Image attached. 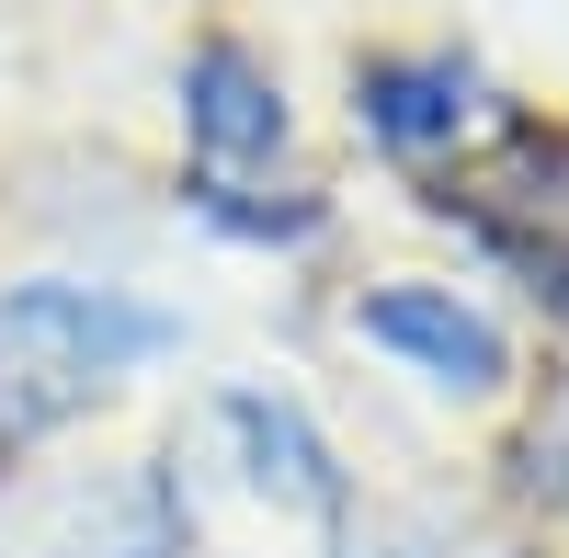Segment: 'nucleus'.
<instances>
[{"mask_svg": "<svg viewBox=\"0 0 569 558\" xmlns=\"http://www.w3.org/2000/svg\"><path fill=\"white\" fill-rule=\"evenodd\" d=\"M353 331L376 342V353H399L410 377H433V388H456V399H490L501 377H512V353H501V331L479 308H467L456 286H376L365 308H353Z\"/></svg>", "mask_w": 569, "mask_h": 558, "instance_id": "2", "label": "nucleus"}, {"mask_svg": "<svg viewBox=\"0 0 569 558\" xmlns=\"http://www.w3.org/2000/svg\"><path fill=\"white\" fill-rule=\"evenodd\" d=\"M171 342L160 308H137L114 286H69V273H34V286H0V434L34 445L80 422L126 365H149Z\"/></svg>", "mask_w": 569, "mask_h": 558, "instance_id": "1", "label": "nucleus"}, {"mask_svg": "<svg viewBox=\"0 0 569 558\" xmlns=\"http://www.w3.org/2000/svg\"><path fill=\"white\" fill-rule=\"evenodd\" d=\"M182 137H194L206 182H240V171H262L284 149V91H273V69L251 58V46L217 34V46L182 58Z\"/></svg>", "mask_w": 569, "mask_h": 558, "instance_id": "3", "label": "nucleus"}, {"mask_svg": "<svg viewBox=\"0 0 569 558\" xmlns=\"http://www.w3.org/2000/svg\"><path fill=\"white\" fill-rule=\"evenodd\" d=\"M353 114H365L376 149L433 160V149H456V137L479 126V80H467V58H376L353 80Z\"/></svg>", "mask_w": 569, "mask_h": 558, "instance_id": "5", "label": "nucleus"}, {"mask_svg": "<svg viewBox=\"0 0 569 558\" xmlns=\"http://www.w3.org/2000/svg\"><path fill=\"white\" fill-rule=\"evenodd\" d=\"M558 297H569V286H558Z\"/></svg>", "mask_w": 569, "mask_h": 558, "instance_id": "7", "label": "nucleus"}, {"mask_svg": "<svg viewBox=\"0 0 569 558\" xmlns=\"http://www.w3.org/2000/svg\"><path fill=\"white\" fill-rule=\"evenodd\" d=\"M228 445H240V479L273 501V514H342V468H330L319 422L284 388H228Z\"/></svg>", "mask_w": 569, "mask_h": 558, "instance_id": "4", "label": "nucleus"}, {"mask_svg": "<svg viewBox=\"0 0 569 558\" xmlns=\"http://www.w3.org/2000/svg\"><path fill=\"white\" fill-rule=\"evenodd\" d=\"M342 558H421L410 536H342Z\"/></svg>", "mask_w": 569, "mask_h": 558, "instance_id": "6", "label": "nucleus"}]
</instances>
